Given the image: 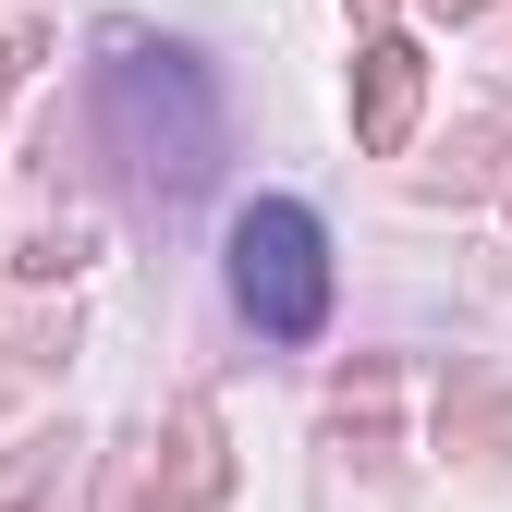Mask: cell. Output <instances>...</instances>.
<instances>
[{
	"label": "cell",
	"mask_w": 512,
	"mask_h": 512,
	"mask_svg": "<svg viewBox=\"0 0 512 512\" xmlns=\"http://www.w3.org/2000/svg\"><path fill=\"white\" fill-rule=\"evenodd\" d=\"M98 110H110V135H122V159H135L147 183H208V159H220V86H208V61L196 49H171V37H147V25H98Z\"/></svg>",
	"instance_id": "1"
},
{
	"label": "cell",
	"mask_w": 512,
	"mask_h": 512,
	"mask_svg": "<svg viewBox=\"0 0 512 512\" xmlns=\"http://www.w3.org/2000/svg\"><path fill=\"white\" fill-rule=\"evenodd\" d=\"M232 305L269 342H317V317H330V232H317V208H293V196L232 208Z\"/></svg>",
	"instance_id": "2"
},
{
	"label": "cell",
	"mask_w": 512,
	"mask_h": 512,
	"mask_svg": "<svg viewBox=\"0 0 512 512\" xmlns=\"http://www.w3.org/2000/svg\"><path fill=\"white\" fill-rule=\"evenodd\" d=\"M415 98H427V61H415L403 37H378V49L354 61V135H366L378 159H403V147H415Z\"/></svg>",
	"instance_id": "3"
},
{
	"label": "cell",
	"mask_w": 512,
	"mask_h": 512,
	"mask_svg": "<svg viewBox=\"0 0 512 512\" xmlns=\"http://www.w3.org/2000/svg\"><path fill=\"white\" fill-rule=\"evenodd\" d=\"M171 452H183V500H220L232 464H220V415H208V403H183V415H171Z\"/></svg>",
	"instance_id": "4"
},
{
	"label": "cell",
	"mask_w": 512,
	"mask_h": 512,
	"mask_svg": "<svg viewBox=\"0 0 512 512\" xmlns=\"http://www.w3.org/2000/svg\"><path fill=\"white\" fill-rule=\"evenodd\" d=\"M25 61H37V49H25V37H13V49H0V98H13V86H25Z\"/></svg>",
	"instance_id": "5"
},
{
	"label": "cell",
	"mask_w": 512,
	"mask_h": 512,
	"mask_svg": "<svg viewBox=\"0 0 512 512\" xmlns=\"http://www.w3.org/2000/svg\"><path fill=\"white\" fill-rule=\"evenodd\" d=\"M427 13H476V0H427Z\"/></svg>",
	"instance_id": "6"
}]
</instances>
